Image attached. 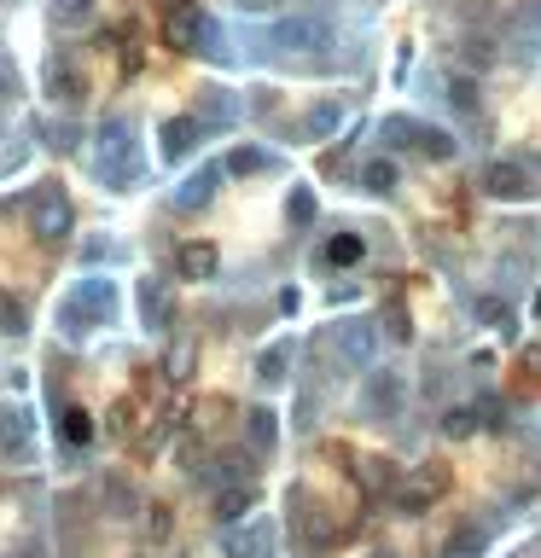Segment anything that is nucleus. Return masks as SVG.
I'll return each mask as SVG.
<instances>
[{
  "label": "nucleus",
  "mask_w": 541,
  "mask_h": 558,
  "mask_svg": "<svg viewBox=\"0 0 541 558\" xmlns=\"http://www.w3.org/2000/svg\"><path fill=\"white\" fill-rule=\"evenodd\" d=\"M93 169L111 192L140 181V152H134V122L129 117H105L100 122V152H93Z\"/></svg>",
  "instance_id": "f257e3e1"
},
{
  "label": "nucleus",
  "mask_w": 541,
  "mask_h": 558,
  "mask_svg": "<svg viewBox=\"0 0 541 558\" xmlns=\"http://www.w3.org/2000/svg\"><path fill=\"white\" fill-rule=\"evenodd\" d=\"M111 314H117V285L100 279V274H88V279L76 285V291L65 297V314H58V320H65V332H70V338H82V332L105 326Z\"/></svg>",
  "instance_id": "f03ea898"
},
{
  "label": "nucleus",
  "mask_w": 541,
  "mask_h": 558,
  "mask_svg": "<svg viewBox=\"0 0 541 558\" xmlns=\"http://www.w3.org/2000/svg\"><path fill=\"white\" fill-rule=\"evenodd\" d=\"M442 489H448V465H437V460L431 465H413L408 477H402V489L390 494V506H396L402 518H420V512H431V500H437Z\"/></svg>",
  "instance_id": "7ed1b4c3"
},
{
  "label": "nucleus",
  "mask_w": 541,
  "mask_h": 558,
  "mask_svg": "<svg viewBox=\"0 0 541 558\" xmlns=\"http://www.w3.org/2000/svg\"><path fill=\"white\" fill-rule=\"evenodd\" d=\"M385 134L390 146H420L431 164H448L454 157V134H442V128H431V122H413V117H385Z\"/></svg>",
  "instance_id": "20e7f679"
},
{
  "label": "nucleus",
  "mask_w": 541,
  "mask_h": 558,
  "mask_svg": "<svg viewBox=\"0 0 541 558\" xmlns=\"http://www.w3.org/2000/svg\"><path fill=\"white\" fill-rule=\"evenodd\" d=\"M268 41L286 47V53H321V47H332V23L326 18H279L268 30Z\"/></svg>",
  "instance_id": "39448f33"
},
{
  "label": "nucleus",
  "mask_w": 541,
  "mask_h": 558,
  "mask_svg": "<svg viewBox=\"0 0 541 558\" xmlns=\"http://www.w3.org/2000/svg\"><path fill=\"white\" fill-rule=\"evenodd\" d=\"M332 350H338L343 367H373L378 361V326L373 320H343V326L332 332Z\"/></svg>",
  "instance_id": "423d86ee"
},
{
  "label": "nucleus",
  "mask_w": 541,
  "mask_h": 558,
  "mask_svg": "<svg viewBox=\"0 0 541 558\" xmlns=\"http://www.w3.org/2000/svg\"><path fill=\"white\" fill-rule=\"evenodd\" d=\"M204 23H210V12H204L199 0H175V12L164 18V41L175 47V53H199Z\"/></svg>",
  "instance_id": "0eeeda50"
},
{
  "label": "nucleus",
  "mask_w": 541,
  "mask_h": 558,
  "mask_svg": "<svg viewBox=\"0 0 541 558\" xmlns=\"http://www.w3.org/2000/svg\"><path fill=\"white\" fill-rule=\"evenodd\" d=\"M35 454V419L23 407H0V460L23 465Z\"/></svg>",
  "instance_id": "6e6552de"
},
{
  "label": "nucleus",
  "mask_w": 541,
  "mask_h": 558,
  "mask_svg": "<svg viewBox=\"0 0 541 558\" xmlns=\"http://www.w3.org/2000/svg\"><path fill=\"white\" fill-rule=\"evenodd\" d=\"M483 192L501 198V204H524V198L536 192V181H530V169H524V164H489L483 169Z\"/></svg>",
  "instance_id": "1a4fd4ad"
},
{
  "label": "nucleus",
  "mask_w": 541,
  "mask_h": 558,
  "mask_svg": "<svg viewBox=\"0 0 541 558\" xmlns=\"http://www.w3.org/2000/svg\"><path fill=\"white\" fill-rule=\"evenodd\" d=\"M361 407H367V419H396L402 413V372H373L367 378V395H361Z\"/></svg>",
  "instance_id": "9d476101"
},
{
  "label": "nucleus",
  "mask_w": 541,
  "mask_h": 558,
  "mask_svg": "<svg viewBox=\"0 0 541 558\" xmlns=\"http://www.w3.org/2000/svg\"><path fill=\"white\" fill-rule=\"evenodd\" d=\"M35 233H41V239H65V233H70V204H65L58 186L35 192Z\"/></svg>",
  "instance_id": "9b49d317"
},
{
  "label": "nucleus",
  "mask_w": 541,
  "mask_h": 558,
  "mask_svg": "<svg viewBox=\"0 0 541 558\" xmlns=\"http://www.w3.org/2000/svg\"><path fill=\"white\" fill-rule=\"evenodd\" d=\"M216 181H221V164H204L199 175H187V181H181V192H175V209H181V216L204 209V204L216 198Z\"/></svg>",
  "instance_id": "f8f14e48"
},
{
  "label": "nucleus",
  "mask_w": 541,
  "mask_h": 558,
  "mask_svg": "<svg viewBox=\"0 0 541 558\" xmlns=\"http://www.w3.org/2000/svg\"><path fill=\"white\" fill-rule=\"evenodd\" d=\"M343 117H350L343 99H321V105H309V117H303V134H309V140H332V134L343 128Z\"/></svg>",
  "instance_id": "ddd939ff"
},
{
  "label": "nucleus",
  "mask_w": 541,
  "mask_h": 558,
  "mask_svg": "<svg viewBox=\"0 0 541 558\" xmlns=\"http://www.w3.org/2000/svg\"><path fill=\"white\" fill-rule=\"evenodd\" d=\"M355 477H361V489L373 494V500H378V494H396V489H402L396 460H361V465H355Z\"/></svg>",
  "instance_id": "4468645a"
},
{
  "label": "nucleus",
  "mask_w": 541,
  "mask_h": 558,
  "mask_svg": "<svg viewBox=\"0 0 541 558\" xmlns=\"http://www.w3.org/2000/svg\"><path fill=\"white\" fill-rule=\"evenodd\" d=\"M216 244H181L175 251V268H181V279H210L216 274Z\"/></svg>",
  "instance_id": "2eb2a0df"
},
{
  "label": "nucleus",
  "mask_w": 541,
  "mask_h": 558,
  "mask_svg": "<svg viewBox=\"0 0 541 558\" xmlns=\"http://www.w3.org/2000/svg\"><path fill=\"white\" fill-rule=\"evenodd\" d=\"M199 146V117H169L164 122V157H187Z\"/></svg>",
  "instance_id": "dca6fc26"
},
{
  "label": "nucleus",
  "mask_w": 541,
  "mask_h": 558,
  "mask_svg": "<svg viewBox=\"0 0 541 558\" xmlns=\"http://www.w3.org/2000/svg\"><path fill=\"white\" fill-rule=\"evenodd\" d=\"M140 314H146V326H152V332L169 326V291H164V279H140Z\"/></svg>",
  "instance_id": "f3484780"
},
{
  "label": "nucleus",
  "mask_w": 541,
  "mask_h": 558,
  "mask_svg": "<svg viewBox=\"0 0 541 558\" xmlns=\"http://www.w3.org/2000/svg\"><path fill=\"white\" fill-rule=\"evenodd\" d=\"M489 553V536L477 524H460L448 541H442V558H483Z\"/></svg>",
  "instance_id": "a211bd4d"
},
{
  "label": "nucleus",
  "mask_w": 541,
  "mask_h": 558,
  "mask_svg": "<svg viewBox=\"0 0 541 558\" xmlns=\"http://www.w3.org/2000/svg\"><path fill=\"white\" fill-rule=\"evenodd\" d=\"M251 442H256V454H274V442H279V413L274 407H251Z\"/></svg>",
  "instance_id": "6ab92c4d"
},
{
  "label": "nucleus",
  "mask_w": 541,
  "mask_h": 558,
  "mask_svg": "<svg viewBox=\"0 0 541 558\" xmlns=\"http://www.w3.org/2000/svg\"><path fill=\"white\" fill-rule=\"evenodd\" d=\"M58 430H65L70 448H88L93 442V413L88 407H65V413H58Z\"/></svg>",
  "instance_id": "aec40b11"
},
{
  "label": "nucleus",
  "mask_w": 541,
  "mask_h": 558,
  "mask_svg": "<svg viewBox=\"0 0 541 558\" xmlns=\"http://www.w3.org/2000/svg\"><path fill=\"white\" fill-rule=\"evenodd\" d=\"M268 547H274L268 524H251L244 536H227V553H233V558H268Z\"/></svg>",
  "instance_id": "412c9836"
},
{
  "label": "nucleus",
  "mask_w": 541,
  "mask_h": 558,
  "mask_svg": "<svg viewBox=\"0 0 541 558\" xmlns=\"http://www.w3.org/2000/svg\"><path fill=\"white\" fill-rule=\"evenodd\" d=\"M361 256H367V239H361V233H338V239L326 244V262L332 268H355Z\"/></svg>",
  "instance_id": "4be33fe9"
},
{
  "label": "nucleus",
  "mask_w": 541,
  "mask_h": 558,
  "mask_svg": "<svg viewBox=\"0 0 541 558\" xmlns=\"http://www.w3.org/2000/svg\"><path fill=\"white\" fill-rule=\"evenodd\" d=\"M244 512H251V483H233L227 494H216V518H221V524H239Z\"/></svg>",
  "instance_id": "5701e85b"
},
{
  "label": "nucleus",
  "mask_w": 541,
  "mask_h": 558,
  "mask_svg": "<svg viewBox=\"0 0 541 558\" xmlns=\"http://www.w3.org/2000/svg\"><path fill=\"white\" fill-rule=\"evenodd\" d=\"M286 367H291V343H274V350L256 361V378H262V384H286V378H291Z\"/></svg>",
  "instance_id": "b1692460"
},
{
  "label": "nucleus",
  "mask_w": 541,
  "mask_h": 558,
  "mask_svg": "<svg viewBox=\"0 0 541 558\" xmlns=\"http://www.w3.org/2000/svg\"><path fill=\"white\" fill-rule=\"evenodd\" d=\"M361 186L367 192H396V164H390V157H373V164L361 169Z\"/></svg>",
  "instance_id": "393cba45"
},
{
  "label": "nucleus",
  "mask_w": 541,
  "mask_h": 558,
  "mask_svg": "<svg viewBox=\"0 0 541 558\" xmlns=\"http://www.w3.org/2000/svg\"><path fill=\"white\" fill-rule=\"evenodd\" d=\"M47 93H53L58 105H70V99L82 93V82H76V76H70V70L58 65V58H53V65H47Z\"/></svg>",
  "instance_id": "a878e982"
},
{
  "label": "nucleus",
  "mask_w": 541,
  "mask_h": 558,
  "mask_svg": "<svg viewBox=\"0 0 541 558\" xmlns=\"http://www.w3.org/2000/svg\"><path fill=\"white\" fill-rule=\"evenodd\" d=\"M268 164H274V157H268V152H256V146H239V152L227 157V169H233V175H262Z\"/></svg>",
  "instance_id": "bb28decb"
},
{
  "label": "nucleus",
  "mask_w": 541,
  "mask_h": 558,
  "mask_svg": "<svg viewBox=\"0 0 541 558\" xmlns=\"http://www.w3.org/2000/svg\"><path fill=\"white\" fill-rule=\"evenodd\" d=\"M286 216L297 221V227H315V192H309V186H291V198H286Z\"/></svg>",
  "instance_id": "cd10ccee"
},
{
  "label": "nucleus",
  "mask_w": 541,
  "mask_h": 558,
  "mask_svg": "<svg viewBox=\"0 0 541 558\" xmlns=\"http://www.w3.org/2000/svg\"><path fill=\"white\" fill-rule=\"evenodd\" d=\"M477 425H483V413H477V407H454V413L442 419V430H448V437H472Z\"/></svg>",
  "instance_id": "c85d7f7f"
},
{
  "label": "nucleus",
  "mask_w": 541,
  "mask_h": 558,
  "mask_svg": "<svg viewBox=\"0 0 541 558\" xmlns=\"http://www.w3.org/2000/svg\"><path fill=\"white\" fill-rule=\"evenodd\" d=\"M303 536L321 547V541H332V518L321 512V506H303Z\"/></svg>",
  "instance_id": "c756f323"
},
{
  "label": "nucleus",
  "mask_w": 541,
  "mask_h": 558,
  "mask_svg": "<svg viewBox=\"0 0 541 558\" xmlns=\"http://www.w3.org/2000/svg\"><path fill=\"white\" fill-rule=\"evenodd\" d=\"M204 111H210L216 122H233V117H239V105H233V93H227V88H210V99H204Z\"/></svg>",
  "instance_id": "7c9ffc66"
},
{
  "label": "nucleus",
  "mask_w": 541,
  "mask_h": 558,
  "mask_svg": "<svg viewBox=\"0 0 541 558\" xmlns=\"http://www.w3.org/2000/svg\"><path fill=\"white\" fill-rule=\"evenodd\" d=\"M448 99H454V105H460V111H477V99H483V93H477V82H472V76H454Z\"/></svg>",
  "instance_id": "2f4dec72"
},
{
  "label": "nucleus",
  "mask_w": 541,
  "mask_h": 558,
  "mask_svg": "<svg viewBox=\"0 0 541 558\" xmlns=\"http://www.w3.org/2000/svg\"><path fill=\"white\" fill-rule=\"evenodd\" d=\"M477 320H489V326H507V303H501V297H477Z\"/></svg>",
  "instance_id": "473e14b6"
},
{
  "label": "nucleus",
  "mask_w": 541,
  "mask_h": 558,
  "mask_svg": "<svg viewBox=\"0 0 541 558\" xmlns=\"http://www.w3.org/2000/svg\"><path fill=\"white\" fill-rule=\"evenodd\" d=\"M88 12H93V0H58L53 18H58V23H76V18H88Z\"/></svg>",
  "instance_id": "72a5a7b5"
},
{
  "label": "nucleus",
  "mask_w": 541,
  "mask_h": 558,
  "mask_svg": "<svg viewBox=\"0 0 541 558\" xmlns=\"http://www.w3.org/2000/svg\"><path fill=\"white\" fill-rule=\"evenodd\" d=\"M0 332H23V308L0 297Z\"/></svg>",
  "instance_id": "f704fd0d"
},
{
  "label": "nucleus",
  "mask_w": 541,
  "mask_h": 558,
  "mask_svg": "<svg viewBox=\"0 0 541 558\" xmlns=\"http://www.w3.org/2000/svg\"><path fill=\"white\" fill-rule=\"evenodd\" d=\"M519 367L536 378V372H541V343H524V350H519Z\"/></svg>",
  "instance_id": "c9c22d12"
},
{
  "label": "nucleus",
  "mask_w": 541,
  "mask_h": 558,
  "mask_svg": "<svg viewBox=\"0 0 541 558\" xmlns=\"http://www.w3.org/2000/svg\"><path fill=\"white\" fill-rule=\"evenodd\" d=\"M187 367H192V350H187V343H181V350L169 355V378H187Z\"/></svg>",
  "instance_id": "e433bc0d"
},
{
  "label": "nucleus",
  "mask_w": 541,
  "mask_h": 558,
  "mask_svg": "<svg viewBox=\"0 0 541 558\" xmlns=\"http://www.w3.org/2000/svg\"><path fill=\"white\" fill-rule=\"evenodd\" d=\"M152 536H157V541L169 536V512H164V506H152Z\"/></svg>",
  "instance_id": "4c0bfd02"
},
{
  "label": "nucleus",
  "mask_w": 541,
  "mask_h": 558,
  "mask_svg": "<svg viewBox=\"0 0 541 558\" xmlns=\"http://www.w3.org/2000/svg\"><path fill=\"white\" fill-rule=\"evenodd\" d=\"M239 6H274V0H239Z\"/></svg>",
  "instance_id": "58836bf2"
}]
</instances>
